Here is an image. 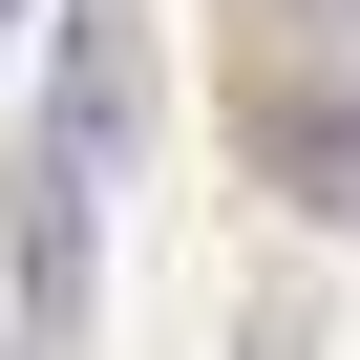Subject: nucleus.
<instances>
[{
	"label": "nucleus",
	"mask_w": 360,
	"mask_h": 360,
	"mask_svg": "<svg viewBox=\"0 0 360 360\" xmlns=\"http://www.w3.org/2000/svg\"><path fill=\"white\" fill-rule=\"evenodd\" d=\"M148 148V0H64V85H43V169H106Z\"/></svg>",
	"instance_id": "1"
},
{
	"label": "nucleus",
	"mask_w": 360,
	"mask_h": 360,
	"mask_svg": "<svg viewBox=\"0 0 360 360\" xmlns=\"http://www.w3.org/2000/svg\"><path fill=\"white\" fill-rule=\"evenodd\" d=\"M255 191H297L318 233H360V64H255Z\"/></svg>",
	"instance_id": "2"
}]
</instances>
